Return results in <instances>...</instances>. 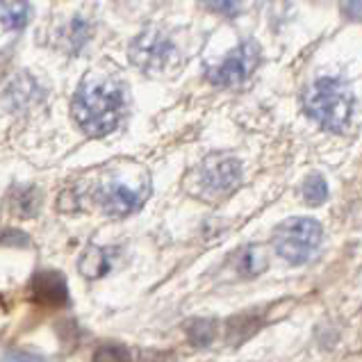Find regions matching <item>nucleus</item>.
Wrapping results in <instances>:
<instances>
[{
  "instance_id": "f257e3e1",
  "label": "nucleus",
  "mask_w": 362,
  "mask_h": 362,
  "mask_svg": "<svg viewBox=\"0 0 362 362\" xmlns=\"http://www.w3.org/2000/svg\"><path fill=\"white\" fill-rule=\"evenodd\" d=\"M74 119L89 137H103L112 132L126 112V96L117 82L96 80L85 82L74 98Z\"/></svg>"
},
{
  "instance_id": "f03ea898",
  "label": "nucleus",
  "mask_w": 362,
  "mask_h": 362,
  "mask_svg": "<svg viewBox=\"0 0 362 362\" xmlns=\"http://www.w3.org/2000/svg\"><path fill=\"white\" fill-rule=\"evenodd\" d=\"M354 91L342 78H319L310 87L303 110L328 132H346L354 115Z\"/></svg>"
},
{
  "instance_id": "7ed1b4c3",
  "label": "nucleus",
  "mask_w": 362,
  "mask_h": 362,
  "mask_svg": "<svg viewBox=\"0 0 362 362\" xmlns=\"http://www.w3.org/2000/svg\"><path fill=\"white\" fill-rule=\"evenodd\" d=\"M324 228L317 219L310 216H296L287 219L274 233L276 253L289 264H305L319 253Z\"/></svg>"
},
{
  "instance_id": "20e7f679",
  "label": "nucleus",
  "mask_w": 362,
  "mask_h": 362,
  "mask_svg": "<svg viewBox=\"0 0 362 362\" xmlns=\"http://www.w3.org/2000/svg\"><path fill=\"white\" fill-rule=\"evenodd\" d=\"M128 57L144 74L160 76L175 59V46L169 35H164L162 30L151 28L132 39V44L128 48Z\"/></svg>"
},
{
  "instance_id": "39448f33",
  "label": "nucleus",
  "mask_w": 362,
  "mask_h": 362,
  "mask_svg": "<svg viewBox=\"0 0 362 362\" xmlns=\"http://www.w3.org/2000/svg\"><path fill=\"white\" fill-rule=\"evenodd\" d=\"M262 50L253 39H244L242 44H237L228 55H226L216 66L208 69V80L210 85L221 87V89H233L240 87L253 76V71L260 64Z\"/></svg>"
},
{
  "instance_id": "423d86ee",
  "label": "nucleus",
  "mask_w": 362,
  "mask_h": 362,
  "mask_svg": "<svg viewBox=\"0 0 362 362\" xmlns=\"http://www.w3.org/2000/svg\"><path fill=\"white\" fill-rule=\"evenodd\" d=\"M242 182V164L235 158H212L201 169V187L210 196H226Z\"/></svg>"
},
{
  "instance_id": "0eeeda50",
  "label": "nucleus",
  "mask_w": 362,
  "mask_h": 362,
  "mask_svg": "<svg viewBox=\"0 0 362 362\" xmlns=\"http://www.w3.org/2000/svg\"><path fill=\"white\" fill-rule=\"evenodd\" d=\"M144 199H146V192L132 189L126 182H110L98 194L103 212L110 216H119V219L137 212L141 208Z\"/></svg>"
},
{
  "instance_id": "6e6552de",
  "label": "nucleus",
  "mask_w": 362,
  "mask_h": 362,
  "mask_svg": "<svg viewBox=\"0 0 362 362\" xmlns=\"http://www.w3.org/2000/svg\"><path fill=\"white\" fill-rule=\"evenodd\" d=\"M30 292L39 305L46 308H62L69 303V289L64 276L57 272H41L30 283Z\"/></svg>"
},
{
  "instance_id": "1a4fd4ad",
  "label": "nucleus",
  "mask_w": 362,
  "mask_h": 362,
  "mask_svg": "<svg viewBox=\"0 0 362 362\" xmlns=\"http://www.w3.org/2000/svg\"><path fill=\"white\" fill-rule=\"evenodd\" d=\"M28 0H0V35L18 33L28 23Z\"/></svg>"
},
{
  "instance_id": "9d476101",
  "label": "nucleus",
  "mask_w": 362,
  "mask_h": 362,
  "mask_svg": "<svg viewBox=\"0 0 362 362\" xmlns=\"http://www.w3.org/2000/svg\"><path fill=\"white\" fill-rule=\"evenodd\" d=\"M269 260L262 248L257 246H244L240 253L235 255V272L242 278H255L262 272H267Z\"/></svg>"
},
{
  "instance_id": "9b49d317",
  "label": "nucleus",
  "mask_w": 362,
  "mask_h": 362,
  "mask_svg": "<svg viewBox=\"0 0 362 362\" xmlns=\"http://www.w3.org/2000/svg\"><path fill=\"white\" fill-rule=\"evenodd\" d=\"M9 205H12V212L18 216H35L41 205V194L33 185L14 187L12 194H9Z\"/></svg>"
},
{
  "instance_id": "f8f14e48",
  "label": "nucleus",
  "mask_w": 362,
  "mask_h": 362,
  "mask_svg": "<svg viewBox=\"0 0 362 362\" xmlns=\"http://www.w3.org/2000/svg\"><path fill=\"white\" fill-rule=\"evenodd\" d=\"M110 272V257L105 248L91 246L80 260V274L85 278H100Z\"/></svg>"
},
{
  "instance_id": "ddd939ff",
  "label": "nucleus",
  "mask_w": 362,
  "mask_h": 362,
  "mask_svg": "<svg viewBox=\"0 0 362 362\" xmlns=\"http://www.w3.org/2000/svg\"><path fill=\"white\" fill-rule=\"evenodd\" d=\"M187 337L194 346H210L216 337V324L210 322V319H194V322L187 324Z\"/></svg>"
},
{
  "instance_id": "4468645a",
  "label": "nucleus",
  "mask_w": 362,
  "mask_h": 362,
  "mask_svg": "<svg viewBox=\"0 0 362 362\" xmlns=\"http://www.w3.org/2000/svg\"><path fill=\"white\" fill-rule=\"evenodd\" d=\"M301 194H303V201L308 205H322V203H326V199H328L326 178H324V175H319V173L308 175L305 182H303Z\"/></svg>"
},
{
  "instance_id": "2eb2a0df",
  "label": "nucleus",
  "mask_w": 362,
  "mask_h": 362,
  "mask_svg": "<svg viewBox=\"0 0 362 362\" xmlns=\"http://www.w3.org/2000/svg\"><path fill=\"white\" fill-rule=\"evenodd\" d=\"M201 3L210 9L214 14H221V16H237L242 14L244 9L251 5V0H201Z\"/></svg>"
},
{
  "instance_id": "dca6fc26",
  "label": "nucleus",
  "mask_w": 362,
  "mask_h": 362,
  "mask_svg": "<svg viewBox=\"0 0 362 362\" xmlns=\"http://www.w3.org/2000/svg\"><path fill=\"white\" fill-rule=\"evenodd\" d=\"M89 33H91V28L85 18H74V23L69 28V41H71V46H74V50H78L85 44L89 39Z\"/></svg>"
},
{
  "instance_id": "f3484780",
  "label": "nucleus",
  "mask_w": 362,
  "mask_h": 362,
  "mask_svg": "<svg viewBox=\"0 0 362 362\" xmlns=\"http://www.w3.org/2000/svg\"><path fill=\"white\" fill-rule=\"evenodd\" d=\"M342 16L349 21H362V0H342Z\"/></svg>"
}]
</instances>
